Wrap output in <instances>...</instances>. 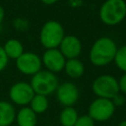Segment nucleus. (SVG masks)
Returning a JSON list of instances; mask_svg holds the SVG:
<instances>
[{"instance_id": "nucleus-7", "label": "nucleus", "mask_w": 126, "mask_h": 126, "mask_svg": "<svg viewBox=\"0 0 126 126\" xmlns=\"http://www.w3.org/2000/svg\"><path fill=\"white\" fill-rule=\"evenodd\" d=\"M34 94L31 84L25 81L16 82L9 90V98L11 102L22 107L30 104Z\"/></svg>"}, {"instance_id": "nucleus-19", "label": "nucleus", "mask_w": 126, "mask_h": 126, "mask_svg": "<svg viewBox=\"0 0 126 126\" xmlns=\"http://www.w3.org/2000/svg\"><path fill=\"white\" fill-rule=\"evenodd\" d=\"M74 126H94V121L88 114H85L78 117Z\"/></svg>"}, {"instance_id": "nucleus-20", "label": "nucleus", "mask_w": 126, "mask_h": 126, "mask_svg": "<svg viewBox=\"0 0 126 126\" xmlns=\"http://www.w3.org/2000/svg\"><path fill=\"white\" fill-rule=\"evenodd\" d=\"M8 63H9V58L6 55L3 46L0 45V72H2L7 67Z\"/></svg>"}, {"instance_id": "nucleus-17", "label": "nucleus", "mask_w": 126, "mask_h": 126, "mask_svg": "<svg viewBox=\"0 0 126 126\" xmlns=\"http://www.w3.org/2000/svg\"><path fill=\"white\" fill-rule=\"evenodd\" d=\"M29 105L32 108V110L37 115V114L44 113L47 110V108L49 106V101H48L47 96L35 94Z\"/></svg>"}, {"instance_id": "nucleus-21", "label": "nucleus", "mask_w": 126, "mask_h": 126, "mask_svg": "<svg viewBox=\"0 0 126 126\" xmlns=\"http://www.w3.org/2000/svg\"><path fill=\"white\" fill-rule=\"evenodd\" d=\"M111 101L113 102V104H114L115 107H117V106H122V105L125 103V97H124L123 94H121L119 93V94H117L111 99Z\"/></svg>"}, {"instance_id": "nucleus-9", "label": "nucleus", "mask_w": 126, "mask_h": 126, "mask_svg": "<svg viewBox=\"0 0 126 126\" xmlns=\"http://www.w3.org/2000/svg\"><path fill=\"white\" fill-rule=\"evenodd\" d=\"M55 94L58 102L64 107L73 106L80 97L79 89L72 82H64L59 84Z\"/></svg>"}, {"instance_id": "nucleus-24", "label": "nucleus", "mask_w": 126, "mask_h": 126, "mask_svg": "<svg viewBox=\"0 0 126 126\" xmlns=\"http://www.w3.org/2000/svg\"><path fill=\"white\" fill-rule=\"evenodd\" d=\"M44 5H47V6H51L53 4H55L58 0H40Z\"/></svg>"}, {"instance_id": "nucleus-11", "label": "nucleus", "mask_w": 126, "mask_h": 126, "mask_svg": "<svg viewBox=\"0 0 126 126\" xmlns=\"http://www.w3.org/2000/svg\"><path fill=\"white\" fill-rule=\"evenodd\" d=\"M82 48L83 45L81 40L73 34H65L58 47L66 59L78 58L82 52Z\"/></svg>"}, {"instance_id": "nucleus-4", "label": "nucleus", "mask_w": 126, "mask_h": 126, "mask_svg": "<svg viewBox=\"0 0 126 126\" xmlns=\"http://www.w3.org/2000/svg\"><path fill=\"white\" fill-rule=\"evenodd\" d=\"M30 84L34 94L47 96L55 93L59 85V81L54 73L48 70H40L32 76Z\"/></svg>"}, {"instance_id": "nucleus-14", "label": "nucleus", "mask_w": 126, "mask_h": 126, "mask_svg": "<svg viewBox=\"0 0 126 126\" xmlns=\"http://www.w3.org/2000/svg\"><path fill=\"white\" fill-rule=\"evenodd\" d=\"M64 70L70 78L78 79V78H81L84 75L85 66H84L83 62L81 60H79L78 58L67 59L66 63H65V66H64Z\"/></svg>"}, {"instance_id": "nucleus-25", "label": "nucleus", "mask_w": 126, "mask_h": 126, "mask_svg": "<svg viewBox=\"0 0 126 126\" xmlns=\"http://www.w3.org/2000/svg\"><path fill=\"white\" fill-rule=\"evenodd\" d=\"M117 126H126V120H122V121H120V122L118 123Z\"/></svg>"}, {"instance_id": "nucleus-13", "label": "nucleus", "mask_w": 126, "mask_h": 126, "mask_svg": "<svg viewBox=\"0 0 126 126\" xmlns=\"http://www.w3.org/2000/svg\"><path fill=\"white\" fill-rule=\"evenodd\" d=\"M18 126H35L37 122L36 114L29 106H23L16 113V119Z\"/></svg>"}, {"instance_id": "nucleus-16", "label": "nucleus", "mask_w": 126, "mask_h": 126, "mask_svg": "<svg viewBox=\"0 0 126 126\" xmlns=\"http://www.w3.org/2000/svg\"><path fill=\"white\" fill-rule=\"evenodd\" d=\"M78 117V111L73 106H67L61 110L59 114V122L61 126H74Z\"/></svg>"}, {"instance_id": "nucleus-18", "label": "nucleus", "mask_w": 126, "mask_h": 126, "mask_svg": "<svg viewBox=\"0 0 126 126\" xmlns=\"http://www.w3.org/2000/svg\"><path fill=\"white\" fill-rule=\"evenodd\" d=\"M113 61L116 67L120 71H122L123 73H126V45H123L117 48Z\"/></svg>"}, {"instance_id": "nucleus-15", "label": "nucleus", "mask_w": 126, "mask_h": 126, "mask_svg": "<svg viewBox=\"0 0 126 126\" xmlns=\"http://www.w3.org/2000/svg\"><path fill=\"white\" fill-rule=\"evenodd\" d=\"M3 49H4L7 57L9 59H14V60H16L18 57H20L25 52L22 42L16 38L8 39L4 43Z\"/></svg>"}, {"instance_id": "nucleus-1", "label": "nucleus", "mask_w": 126, "mask_h": 126, "mask_svg": "<svg viewBox=\"0 0 126 126\" xmlns=\"http://www.w3.org/2000/svg\"><path fill=\"white\" fill-rule=\"evenodd\" d=\"M115 41L108 36L97 38L92 45L89 53L91 63L96 67H103L110 64L115 57L117 51Z\"/></svg>"}, {"instance_id": "nucleus-22", "label": "nucleus", "mask_w": 126, "mask_h": 126, "mask_svg": "<svg viewBox=\"0 0 126 126\" xmlns=\"http://www.w3.org/2000/svg\"><path fill=\"white\" fill-rule=\"evenodd\" d=\"M118 86H119V92L126 94V73H123V75L119 78Z\"/></svg>"}, {"instance_id": "nucleus-8", "label": "nucleus", "mask_w": 126, "mask_h": 126, "mask_svg": "<svg viewBox=\"0 0 126 126\" xmlns=\"http://www.w3.org/2000/svg\"><path fill=\"white\" fill-rule=\"evenodd\" d=\"M15 64L19 72L29 76L34 75L35 73L40 71L42 67L41 57L32 51L24 52L15 60Z\"/></svg>"}, {"instance_id": "nucleus-3", "label": "nucleus", "mask_w": 126, "mask_h": 126, "mask_svg": "<svg viewBox=\"0 0 126 126\" xmlns=\"http://www.w3.org/2000/svg\"><path fill=\"white\" fill-rule=\"evenodd\" d=\"M64 36L63 26L55 20H50L45 22L40 29L39 42L45 49L58 48Z\"/></svg>"}, {"instance_id": "nucleus-2", "label": "nucleus", "mask_w": 126, "mask_h": 126, "mask_svg": "<svg viewBox=\"0 0 126 126\" xmlns=\"http://www.w3.org/2000/svg\"><path fill=\"white\" fill-rule=\"evenodd\" d=\"M100 21L106 26H116L126 18L125 0H105L98 12Z\"/></svg>"}, {"instance_id": "nucleus-12", "label": "nucleus", "mask_w": 126, "mask_h": 126, "mask_svg": "<svg viewBox=\"0 0 126 126\" xmlns=\"http://www.w3.org/2000/svg\"><path fill=\"white\" fill-rule=\"evenodd\" d=\"M16 110L12 102L0 100V126H10L16 119Z\"/></svg>"}, {"instance_id": "nucleus-23", "label": "nucleus", "mask_w": 126, "mask_h": 126, "mask_svg": "<svg viewBox=\"0 0 126 126\" xmlns=\"http://www.w3.org/2000/svg\"><path fill=\"white\" fill-rule=\"evenodd\" d=\"M4 17H5V11H4V8L0 5V27L2 25V22L4 20Z\"/></svg>"}, {"instance_id": "nucleus-5", "label": "nucleus", "mask_w": 126, "mask_h": 126, "mask_svg": "<svg viewBox=\"0 0 126 126\" xmlns=\"http://www.w3.org/2000/svg\"><path fill=\"white\" fill-rule=\"evenodd\" d=\"M92 90L97 97L108 99H112L120 93L118 80L109 74H103L96 77L93 81Z\"/></svg>"}, {"instance_id": "nucleus-6", "label": "nucleus", "mask_w": 126, "mask_h": 126, "mask_svg": "<svg viewBox=\"0 0 126 126\" xmlns=\"http://www.w3.org/2000/svg\"><path fill=\"white\" fill-rule=\"evenodd\" d=\"M115 108L111 99L97 97L90 103L88 115L94 122H104L113 116Z\"/></svg>"}, {"instance_id": "nucleus-10", "label": "nucleus", "mask_w": 126, "mask_h": 126, "mask_svg": "<svg viewBox=\"0 0 126 126\" xmlns=\"http://www.w3.org/2000/svg\"><path fill=\"white\" fill-rule=\"evenodd\" d=\"M66 60L67 59L58 48L45 49L41 56L42 65L45 67V70H48L54 74L64 70Z\"/></svg>"}]
</instances>
